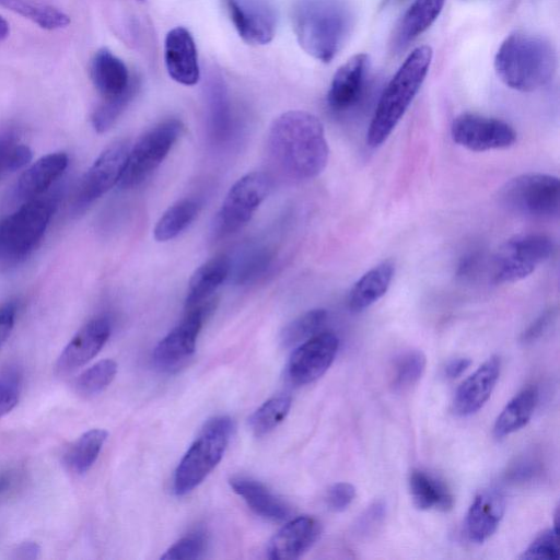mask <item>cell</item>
<instances>
[{
	"label": "cell",
	"mask_w": 560,
	"mask_h": 560,
	"mask_svg": "<svg viewBox=\"0 0 560 560\" xmlns=\"http://www.w3.org/2000/svg\"><path fill=\"white\" fill-rule=\"evenodd\" d=\"M268 149L276 165L293 179H311L327 165L329 149L322 121L305 110H289L270 126Z\"/></svg>",
	"instance_id": "cell-1"
},
{
	"label": "cell",
	"mask_w": 560,
	"mask_h": 560,
	"mask_svg": "<svg viewBox=\"0 0 560 560\" xmlns=\"http://www.w3.org/2000/svg\"><path fill=\"white\" fill-rule=\"evenodd\" d=\"M291 23L301 48L328 63L348 42L355 12L350 0H294Z\"/></svg>",
	"instance_id": "cell-2"
},
{
	"label": "cell",
	"mask_w": 560,
	"mask_h": 560,
	"mask_svg": "<svg viewBox=\"0 0 560 560\" xmlns=\"http://www.w3.org/2000/svg\"><path fill=\"white\" fill-rule=\"evenodd\" d=\"M493 67L497 77L510 89L533 92L548 84L553 78L557 54L545 37L515 31L499 46Z\"/></svg>",
	"instance_id": "cell-3"
},
{
	"label": "cell",
	"mask_w": 560,
	"mask_h": 560,
	"mask_svg": "<svg viewBox=\"0 0 560 560\" xmlns=\"http://www.w3.org/2000/svg\"><path fill=\"white\" fill-rule=\"evenodd\" d=\"M433 58L428 45L416 47L385 86L366 132V142L376 148L390 136L422 86Z\"/></svg>",
	"instance_id": "cell-4"
},
{
	"label": "cell",
	"mask_w": 560,
	"mask_h": 560,
	"mask_svg": "<svg viewBox=\"0 0 560 560\" xmlns=\"http://www.w3.org/2000/svg\"><path fill=\"white\" fill-rule=\"evenodd\" d=\"M233 431L232 419H210L190 445L174 475V491L184 495L195 489L221 460Z\"/></svg>",
	"instance_id": "cell-5"
},
{
	"label": "cell",
	"mask_w": 560,
	"mask_h": 560,
	"mask_svg": "<svg viewBox=\"0 0 560 560\" xmlns=\"http://www.w3.org/2000/svg\"><path fill=\"white\" fill-rule=\"evenodd\" d=\"M508 210L535 219L557 217L560 208V183L557 176L526 173L511 178L499 191Z\"/></svg>",
	"instance_id": "cell-6"
},
{
	"label": "cell",
	"mask_w": 560,
	"mask_h": 560,
	"mask_svg": "<svg viewBox=\"0 0 560 560\" xmlns=\"http://www.w3.org/2000/svg\"><path fill=\"white\" fill-rule=\"evenodd\" d=\"M50 201L34 198L0 222V259L16 262L27 256L43 237L50 221Z\"/></svg>",
	"instance_id": "cell-7"
},
{
	"label": "cell",
	"mask_w": 560,
	"mask_h": 560,
	"mask_svg": "<svg viewBox=\"0 0 560 560\" xmlns=\"http://www.w3.org/2000/svg\"><path fill=\"white\" fill-rule=\"evenodd\" d=\"M183 131L174 118L159 122L130 147L124 172L117 185L131 188L141 184L162 163Z\"/></svg>",
	"instance_id": "cell-8"
},
{
	"label": "cell",
	"mask_w": 560,
	"mask_h": 560,
	"mask_svg": "<svg viewBox=\"0 0 560 560\" xmlns=\"http://www.w3.org/2000/svg\"><path fill=\"white\" fill-rule=\"evenodd\" d=\"M553 249L552 241L542 233L514 235L501 245L492 262L495 283H513L535 271Z\"/></svg>",
	"instance_id": "cell-9"
},
{
	"label": "cell",
	"mask_w": 560,
	"mask_h": 560,
	"mask_svg": "<svg viewBox=\"0 0 560 560\" xmlns=\"http://www.w3.org/2000/svg\"><path fill=\"white\" fill-rule=\"evenodd\" d=\"M270 183L262 172L241 177L226 194L213 223V233L221 237L242 229L266 199Z\"/></svg>",
	"instance_id": "cell-10"
},
{
	"label": "cell",
	"mask_w": 560,
	"mask_h": 560,
	"mask_svg": "<svg viewBox=\"0 0 560 560\" xmlns=\"http://www.w3.org/2000/svg\"><path fill=\"white\" fill-rule=\"evenodd\" d=\"M451 136L455 143L474 152L506 149L517 138L506 121L477 113H462L455 117Z\"/></svg>",
	"instance_id": "cell-11"
},
{
	"label": "cell",
	"mask_w": 560,
	"mask_h": 560,
	"mask_svg": "<svg viewBox=\"0 0 560 560\" xmlns=\"http://www.w3.org/2000/svg\"><path fill=\"white\" fill-rule=\"evenodd\" d=\"M129 150V141L117 140L97 156L78 186L77 208L88 207L118 184Z\"/></svg>",
	"instance_id": "cell-12"
},
{
	"label": "cell",
	"mask_w": 560,
	"mask_h": 560,
	"mask_svg": "<svg viewBox=\"0 0 560 560\" xmlns=\"http://www.w3.org/2000/svg\"><path fill=\"white\" fill-rule=\"evenodd\" d=\"M211 310L212 301L186 311L182 322L158 343L153 362L160 370H176L191 357L205 317Z\"/></svg>",
	"instance_id": "cell-13"
},
{
	"label": "cell",
	"mask_w": 560,
	"mask_h": 560,
	"mask_svg": "<svg viewBox=\"0 0 560 560\" xmlns=\"http://www.w3.org/2000/svg\"><path fill=\"white\" fill-rule=\"evenodd\" d=\"M338 348L339 339L331 331H320L300 343L288 364L290 381L305 385L319 378L334 362Z\"/></svg>",
	"instance_id": "cell-14"
},
{
	"label": "cell",
	"mask_w": 560,
	"mask_h": 560,
	"mask_svg": "<svg viewBox=\"0 0 560 560\" xmlns=\"http://www.w3.org/2000/svg\"><path fill=\"white\" fill-rule=\"evenodd\" d=\"M230 19L240 37L250 45H266L276 33L277 13L270 0H226Z\"/></svg>",
	"instance_id": "cell-15"
},
{
	"label": "cell",
	"mask_w": 560,
	"mask_h": 560,
	"mask_svg": "<svg viewBox=\"0 0 560 560\" xmlns=\"http://www.w3.org/2000/svg\"><path fill=\"white\" fill-rule=\"evenodd\" d=\"M110 335L106 317H96L82 326L57 359L56 370L66 374L92 360L104 347Z\"/></svg>",
	"instance_id": "cell-16"
},
{
	"label": "cell",
	"mask_w": 560,
	"mask_h": 560,
	"mask_svg": "<svg viewBox=\"0 0 560 560\" xmlns=\"http://www.w3.org/2000/svg\"><path fill=\"white\" fill-rule=\"evenodd\" d=\"M370 68V56L358 52L335 72L328 92L327 104L335 112H343L357 104L362 95Z\"/></svg>",
	"instance_id": "cell-17"
},
{
	"label": "cell",
	"mask_w": 560,
	"mask_h": 560,
	"mask_svg": "<svg viewBox=\"0 0 560 560\" xmlns=\"http://www.w3.org/2000/svg\"><path fill=\"white\" fill-rule=\"evenodd\" d=\"M164 62L168 75L179 84L191 86L200 78L198 54L190 32L176 26L164 40Z\"/></svg>",
	"instance_id": "cell-18"
},
{
	"label": "cell",
	"mask_w": 560,
	"mask_h": 560,
	"mask_svg": "<svg viewBox=\"0 0 560 560\" xmlns=\"http://www.w3.org/2000/svg\"><path fill=\"white\" fill-rule=\"evenodd\" d=\"M501 361L490 357L456 389L453 410L465 417L477 412L489 399L500 375Z\"/></svg>",
	"instance_id": "cell-19"
},
{
	"label": "cell",
	"mask_w": 560,
	"mask_h": 560,
	"mask_svg": "<svg viewBox=\"0 0 560 560\" xmlns=\"http://www.w3.org/2000/svg\"><path fill=\"white\" fill-rule=\"evenodd\" d=\"M322 533L320 523L303 515L288 522L271 539L268 555L273 560L298 559L317 541Z\"/></svg>",
	"instance_id": "cell-20"
},
{
	"label": "cell",
	"mask_w": 560,
	"mask_h": 560,
	"mask_svg": "<svg viewBox=\"0 0 560 560\" xmlns=\"http://www.w3.org/2000/svg\"><path fill=\"white\" fill-rule=\"evenodd\" d=\"M445 0H413L397 22L389 46L399 52L423 34L439 18Z\"/></svg>",
	"instance_id": "cell-21"
},
{
	"label": "cell",
	"mask_w": 560,
	"mask_h": 560,
	"mask_svg": "<svg viewBox=\"0 0 560 560\" xmlns=\"http://www.w3.org/2000/svg\"><path fill=\"white\" fill-rule=\"evenodd\" d=\"M90 75L103 98L121 94L137 79L130 74L125 62L105 47L92 57Z\"/></svg>",
	"instance_id": "cell-22"
},
{
	"label": "cell",
	"mask_w": 560,
	"mask_h": 560,
	"mask_svg": "<svg viewBox=\"0 0 560 560\" xmlns=\"http://www.w3.org/2000/svg\"><path fill=\"white\" fill-rule=\"evenodd\" d=\"M230 485L258 516L271 522H282L290 516V506L260 481L246 476H233Z\"/></svg>",
	"instance_id": "cell-23"
},
{
	"label": "cell",
	"mask_w": 560,
	"mask_h": 560,
	"mask_svg": "<svg viewBox=\"0 0 560 560\" xmlns=\"http://www.w3.org/2000/svg\"><path fill=\"white\" fill-rule=\"evenodd\" d=\"M504 500L495 491H483L476 495L466 517L469 539L481 544L491 537L504 514Z\"/></svg>",
	"instance_id": "cell-24"
},
{
	"label": "cell",
	"mask_w": 560,
	"mask_h": 560,
	"mask_svg": "<svg viewBox=\"0 0 560 560\" xmlns=\"http://www.w3.org/2000/svg\"><path fill=\"white\" fill-rule=\"evenodd\" d=\"M68 161L65 152H52L38 159L20 176L16 184L19 198L26 201L44 194L65 172Z\"/></svg>",
	"instance_id": "cell-25"
},
{
	"label": "cell",
	"mask_w": 560,
	"mask_h": 560,
	"mask_svg": "<svg viewBox=\"0 0 560 560\" xmlns=\"http://www.w3.org/2000/svg\"><path fill=\"white\" fill-rule=\"evenodd\" d=\"M395 273L392 260H384L361 276L349 291L347 303L352 312H361L377 302L388 290Z\"/></svg>",
	"instance_id": "cell-26"
},
{
	"label": "cell",
	"mask_w": 560,
	"mask_h": 560,
	"mask_svg": "<svg viewBox=\"0 0 560 560\" xmlns=\"http://www.w3.org/2000/svg\"><path fill=\"white\" fill-rule=\"evenodd\" d=\"M230 271L231 261L225 255L215 256L199 266L189 280L186 311L209 303L210 296L228 278Z\"/></svg>",
	"instance_id": "cell-27"
},
{
	"label": "cell",
	"mask_w": 560,
	"mask_h": 560,
	"mask_svg": "<svg viewBox=\"0 0 560 560\" xmlns=\"http://www.w3.org/2000/svg\"><path fill=\"white\" fill-rule=\"evenodd\" d=\"M409 490L413 504L420 510L450 511L454 497L447 486L421 469H413L409 476Z\"/></svg>",
	"instance_id": "cell-28"
},
{
	"label": "cell",
	"mask_w": 560,
	"mask_h": 560,
	"mask_svg": "<svg viewBox=\"0 0 560 560\" xmlns=\"http://www.w3.org/2000/svg\"><path fill=\"white\" fill-rule=\"evenodd\" d=\"M537 401L536 387L528 386L516 394L498 416L493 425L494 436L502 439L525 427L535 411Z\"/></svg>",
	"instance_id": "cell-29"
},
{
	"label": "cell",
	"mask_w": 560,
	"mask_h": 560,
	"mask_svg": "<svg viewBox=\"0 0 560 560\" xmlns=\"http://www.w3.org/2000/svg\"><path fill=\"white\" fill-rule=\"evenodd\" d=\"M103 429H91L71 444L65 454V463L70 470L83 475L93 466L107 439Z\"/></svg>",
	"instance_id": "cell-30"
},
{
	"label": "cell",
	"mask_w": 560,
	"mask_h": 560,
	"mask_svg": "<svg viewBox=\"0 0 560 560\" xmlns=\"http://www.w3.org/2000/svg\"><path fill=\"white\" fill-rule=\"evenodd\" d=\"M0 5L28 19L39 27L54 31L69 25L70 18L63 11L31 0H0Z\"/></svg>",
	"instance_id": "cell-31"
},
{
	"label": "cell",
	"mask_w": 560,
	"mask_h": 560,
	"mask_svg": "<svg viewBox=\"0 0 560 560\" xmlns=\"http://www.w3.org/2000/svg\"><path fill=\"white\" fill-rule=\"evenodd\" d=\"M198 206L194 200L183 199L171 206L154 228V238L166 242L180 234L196 219Z\"/></svg>",
	"instance_id": "cell-32"
},
{
	"label": "cell",
	"mask_w": 560,
	"mask_h": 560,
	"mask_svg": "<svg viewBox=\"0 0 560 560\" xmlns=\"http://www.w3.org/2000/svg\"><path fill=\"white\" fill-rule=\"evenodd\" d=\"M427 357L421 350H408L394 360L392 386L395 390H407L422 377Z\"/></svg>",
	"instance_id": "cell-33"
},
{
	"label": "cell",
	"mask_w": 560,
	"mask_h": 560,
	"mask_svg": "<svg viewBox=\"0 0 560 560\" xmlns=\"http://www.w3.org/2000/svg\"><path fill=\"white\" fill-rule=\"evenodd\" d=\"M138 90L139 80L136 79L121 94L103 98L91 118L95 131L103 133L109 130L137 95Z\"/></svg>",
	"instance_id": "cell-34"
},
{
	"label": "cell",
	"mask_w": 560,
	"mask_h": 560,
	"mask_svg": "<svg viewBox=\"0 0 560 560\" xmlns=\"http://www.w3.org/2000/svg\"><path fill=\"white\" fill-rule=\"evenodd\" d=\"M328 314L324 308H314L300 315L282 330L280 339L285 348L296 346L322 331Z\"/></svg>",
	"instance_id": "cell-35"
},
{
	"label": "cell",
	"mask_w": 560,
	"mask_h": 560,
	"mask_svg": "<svg viewBox=\"0 0 560 560\" xmlns=\"http://www.w3.org/2000/svg\"><path fill=\"white\" fill-rule=\"evenodd\" d=\"M117 363L104 359L84 370L74 381V389L82 397H93L102 393L115 378Z\"/></svg>",
	"instance_id": "cell-36"
},
{
	"label": "cell",
	"mask_w": 560,
	"mask_h": 560,
	"mask_svg": "<svg viewBox=\"0 0 560 560\" xmlns=\"http://www.w3.org/2000/svg\"><path fill=\"white\" fill-rule=\"evenodd\" d=\"M291 397L281 395L265 401L249 418L252 431L262 436L277 428L288 416Z\"/></svg>",
	"instance_id": "cell-37"
},
{
	"label": "cell",
	"mask_w": 560,
	"mask_h": 560,
	"mask_svg": "<svg viewBox=\"0 0 560 560\" xmlns=\"http://www.w3.org/2000/svg\"><path fill=\"white\" fill-rule=\"evenodd\" d=\"M209 128L211 136L218 140H224L231 129V112L224 86L213 82L208 94Z\"/></svg>",
	"instance_id": "cell-38"
},
{
	"label": "cell",
	"mask_w": 560,
	"mask_h": 560,
	"mask_svg": "<svg viewBox=\"0 0 560 560\" xmlns=\"http://www.w3.org/2000/svg\"><path fill=\"white\" fill-rule=\"evenodd\" d=\"M32 156L31 149L20 143L13 132L0 133V179L27 165Z\"/></svg>",
	"instance_id": "cell-39"
},
{
	"label": "cell",
	"mask_w": 560,
	"mask_h": 560,
	"mask_svg": "<svg viewBox=\"0 0 560 560\" xmlns=\"http://www.w3.org/2000/svg\"><path fill=\"white\" fill-rule=\"evenodd\" d=\"M206 541L203 533H191L172 545L161 558L168 560L198 559L206 550Z\"/></svg>",
	"instance_id": "cell-40"
},
{
	"label": "cell",
	"mask_w": 560,
	"mask_h": 560,
	"mask_svg": "<svg viewBox=\"0 0 560 560\" xmlns=\"http://www.w3.org/2000/svg\"><path fill=\"white\" fill-rule=\"evenodd\" d=\"M559 529L555 527L540 533L521 556V559H559Z\"/></svg>",
	"instance_id": "cell-41"
},
{
	"label": "cell",
	"mask_w": 560,
	"mask_h": 560,
	"mask_svg": "<svg viewBox=\"0 0 560 560\" xmlns=\"http://www.w3.org/2000/svg\"><path fill=\"white\" fill-rule=\"evenodd\" d=\"M270 253L266 248H258L246 256L236 271V280L245 283L260 275L270 261Z\"/></svg>",
	"instance_id": "cell-42"
},
{
	"label": "cell",
	"mask_w": 560,
	"mask_h": 560,
	"mask_svg": "<svg viewBox=\"0 0 560 560\" xmlns=\"http://www.w3.org/2000/svg\"><path fill=\"white\" fill-rule=\"evenodd\" d=\"M20 376L7 371L0 376V418L9 413L19 401Z\"/></svg>",
	"instance_id": "cell-43"
},
{
	"label": "cell",
	"mask_w": 560,
	"mask_h": 560,
	"mask_svg": "<svg viewBox=\"0 0 560 560\" xmlns=\"http://www.w3.org/2000/svg\"><path fill=\"white\" fill-rule=\"evenodd\" d=\"M355 488L349 482L334 483L327 491L326 503L330 511H345L355 498Z\"/></svg>",
	"instance_id": "cell-44"
},
{
	"label": "cell",
	"mask_w": 560,
	"mask_h": 560,
	"mask_svg": "<svg viewBox=\"0 0 560 560\" xmlns=\"http://www.w3.org/2000/svg\"><path fill=\"white\" fill-rule=\"evenodd\" d=\"M553 319V311H547L533 322L527 329L522 334L521 339L523 342H533L538 339L549 327Z\"/></svg>",
	"instance_id": "cell-45"
},
{
	"label": "cell",
	"mask_w": 560,
	"mask_h": 560,
	"mask_svg": "<svg viewBox=\"0 0 560 560\" xmlns=\"http://www.w3.org/2000/svg\"><path fill=\"white\" fill-rule=\"evenodd\" d=\"M16 317V305L8 302L0 306V348L9 338Z\"/></svg>",
	"instance_id": "cell-46"
},
{
	"label": "cell",
	"mask_w": 560,
	"mask_h": 560,
	"mask_svg": "<svg viewBox=\"0 0 560 560\" xmlns=\"http://www.w3.org/2000/svg\"><path fill=\"white\" fill-rule=\"evenodd\" d=\"M471 364L469 358L459 357L450 360L444 366V376L448 380L459 377Z\"/></svg>",
	"instance_id": "cell-47"
},
{
	"label": "cell",
	"mask_w": 560,
	"mask_h": 560,
	"mask_svg": "<svg viewBox=\"0 0 560 560\" xmlns=\"http://www.w3.org/2000/svg\"><path fill=\"white\" fill-rule=\"evenodd\" d=\"M537 470V465L534 464L532 460H522L521 463L516 464L512 467L509 476L513 480H528L532 478Z\"/></svg>",
	"instance_id": "cell-48"
},
{
	"label": "cell",
	"mask_w": 560,
	"mask_h": 560,
	"mask_svg": "<svg viewBox=\"0 0 560 560\" xmlns=\"http://www.w3.org/2000/svg\"><path fill=\"white\" fill-rule=\"evenodd\" d=\"M16 559L34 560L40 557V547L34 541H24L14 551Z\"/></svg>",
	"instance_id": "cell-49"
},
{
	"label": "cell",
	"mask_w": 560,
	"mask_h": 560,
	"mask_svg": "<svg viewBox=\"0 0 560 560\" xmlns=\"http://www.w3.org/2000/svg\"><path fill=\"white\" fill-rule=\"evenodd\" d=\"M14 477L11 472H0V497L7 494L13 487Z\"/></svg>",
	"instance_id": "cell-50"
},
{
	"label": "cell",
	"mask_w": 560,
	"mask_h": 560,
	"mask_svg": "<svg viewBox=\"0 0 560 560\" xmlns=\"http://www.w3.org/2000/svg\"><path fill=\"white\" fill-rule=\"evenodd\" d=\"M10 32V27L5 19L0 15V42L4 40Z\"/></svg>",
	"instance_id": "cell-51"
},
{
	"label": "cell",
	"mask_w": 560,
	"mask_h": 560,
	"mask_svg": "<svg viewBox=\"0 0 560 560\" xmlns=\"http://www.w3.org/2000/svg\"><path fill=\"white\" fill-rule=\"evenodd\" d=\"M387 1H399V0H386V2H387Z\"/></svg>",
	"instance_id": "cell-52"
}]
</instances>
